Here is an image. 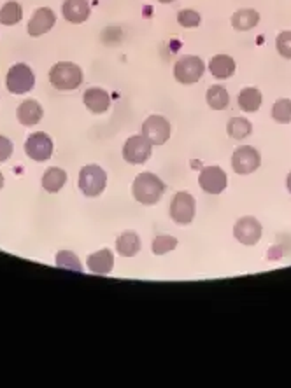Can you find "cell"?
I'll use <instances>...</instances> for the list:
<instances>
[{
  "mask_svg": "<svg viewBox=\"0 0 291 388\" xmlns=\"http://www.w3.org/2000/svg\"><path fill=\"white\" fill-rule=\"evenodd\" d=\"M6 86L13 95H25V93L32 91L33 86H36V75H33L29 65L16 63L9 68Z\"/></svg>",
  "mask_w": 291,
  "mask_h": 388,
  "instance_id": "277c9868",
  "label": "cell"
},
{
  "mask_svg": "<svg viewBox=\"0 0 291 388\" xmlns=\"http://www.w3.org/2000/svg\"><path fill=\"white\" fill-rule=\"evenodd\" d=\"M234 236L242 245H256L262 238V224H260L258 219L251 217V215L239 219L234 228Z\"/></svg>",
  "mask_w": 291,
  "mask_h": 388,
  "instance_id": "7c38bea8",
  "label": "cell"
},
{
  "mask_svg": "<svg viewBox=\"0 0 291 388\" xmlns=\"http://www.w3.org/2000/svg\"><path fill=\"white\" fill-rule=\"evenodd\" d=\"M272 119L276 123H281V125L291 123V100H288V98L277 100L272 107Z\"/></svg>",
  "mask_w": 291,
  "mask_h": 388,
  "instance_id": "484cf974",
  "label": "cell"
},
{
  "mask_svg": "<svg viewBox=\"0 0 291 388\" xmlns=\"http://www.w3.org/2000/svg\"><path fill=\"white\" fill-rule=\"evenodd\" d=\"M88 267L95 274H109L114 267V256L109 249L90 254L88 256Z\"/></svg>",
  "mask_w": 291,
  "mask_h": 388,
  "instance_id": "2e32d148",
  "label": "cell"
},
{
  "mask_svg": "<svg viewBox=\"0 0 291 388\" xmlns=\"http://www.w3.org/2000/svg\"><path fill=\"white\" fill-rule=\"evenodd\" d=\"M209 70L216 79H228L235 74V61L228 54H216L209 63Z\"/></svg>",
  "mask_w": 291,
  "mask_h": 388,
  "instance_id": "ac0fdd59",
  "label": "cell"
},
{
  "mask_svg": "<svg viewBox=\"0 0 291 388\" xmlns=\"http://www.w3.org/2000/svg\"><path fill=\"white\" fill-rule=\"evenodd\" d=\"M83 100L84 105H87L94 114H102V112L107 111L109 105H111V96H109L107 91H104V89L100 88L87 89L83 95Z\"/></svg>",
  "mask_w": 291,
  "mask_h": 388,
  "instance_id": "9a60e30c",
  "label": "cell"
},
{
  "mask_svg": "<svg viewBox=\"0 0 291 388\" xmlns=\"http://www.w3.org/2000/svg\"><path fill=\"white\" fill-rule=\"evenodd\" d=\"M158 2H163V4H169V2H174V0H158Z\"/></svg>",
  "mask_w": 291,
  "mask_h": 388,
  "instance_id": "836d02e7",
  "label": "cell"
},
{
  "mask_svg": "<svg viewBox=\"0 0 291 388\" xmlns=\"http://www.w3.org/2000/svg\"><path fill=\"white\" fill-rule=\"evenodd\" d=\"M260 23V15L255 9H239L234 16H232V26L239 32H246V30L255 29Z\"/></svg>",
  "mask_w": 291,
  "mask_h": 388,
  "instance_id": "ffe728a7",
  "label": "cell"
},
{
  "mask_svg": "<svg viewBox=\"0 0 291 388\" xmlns=\"http://www.w3.org/2000/svg\"><path fill=\"white\" fill-rule=\"evenodd\" d=\"M142 135L153 146H163L170 139V123L163 116H149L142 123Z\"/></svg>",
  "mask_w": 291,
  "mask_h": 388,
  "instance_id": "9c48e42d",
  "label": "cell"
},
{
  "mask_svg": "<svg viewBox=\"0 0 291 388\" xmlns=\"http://www.w3.org/2000/svg\"><path fill=\"white\" fill-rule=\"evenodd\" d=\"M133 198L142 205H156L165 192V184L155 173H139L133 180Z\"/></svg>",
  "mask_w": 291,
  "mask_h": 388,
  "instance_id": "6da1fadb",
  "label": "cell"
},
{
  "mask_svg": "<svg viewBox=\"0 0 291 388\" xmlns=\"http://www.w3.org/2000/svg\"><path fill=\"white\" fill-rule=\"evenodd\" d=\"M198 184L207 194H220L227 189V173L220 166H205L198 175Z\"/></svg>",
  "mask_w": 291,
  "mask_h": 388,
  "instance_id": "8fae6325",
  "label": "cell"
},
{
  "mask_svg": "<svg viewBox=\"0 0 291 388\" xmlns=\"http://www.w3.org/2000/svg\"><path fill=\"white\" fill-rule=\"evenodd\" d=\"M276 46L281 56L291 60V32H281L276 39Z\"/></svg>",
  "mask_w": 291,
  "mask_h": 388,
  "instance_id": "f546056e",
  "label": "cell"
},
{
  "mask_svg": "<svg viewBox=\"0 0 291 388\" xmlns=\"http://www.w3.org/2000/svg\"><path fill=\"white\" fill-rule=\"evenodd\" d=\"M176 247H177V240L174 238V236L160 235L153 240L151 249H153V254H156V256H163V254L170 252V250H174Z\"/></svg>",
  "mask_w": 291,
  "mask_h": 388,
  "instance_id": "83f0119b",
  "label": "cell"
},
{
  "mask_svg": "<svg viewBox=\"0 0 291 388\" xmlns=\"http://www.w3.org/2000/svg\"><path fill=\"white\" fill-rule=\"evenodd\" d=\"M54 23H57L54 13L51 11L50 8H40L33 13V16L29 22V29L27 30H29V33L32 37H40L50 32L54 26Z\"/></svg>",
  "mask_w": 291,
  "mask_h": 388,
  "instance_id": "4fadbf2b",
  "label": "cell"
},
{
  "mask_svg": "<svg viewBox=\"0 0 291 388\" xmlns=\"http://www.w3.org/2000/svg\"><path fill=\"white\" fill-rule=\"evenodd\" d=\"M57 266L64 267V270L77 271V273H83V266H81V261L77 259L76 254L68 252V250H60L57 254Z\"/></svg>",
  "mask_w": 291,
  "mask_h": 388,
  "instance_id": "4316f807",
  "label": "cell"
},
{
  "mask_svg": "<svg viewBox=\"0 0 291 388\" xmlns=\"http://www.w3.org/2000/svg\"><path fill=\"white\" fill-rule=\"evenodd\" d=\"M260 164H262V156L255 147L241 146L235 149L234 157H232V166L235 173L249 175L258 170Z\"/></svg>",
  "mask_w": 291,
  "mask_h": 388,
  "instance_id": "ba28073f",
  "label": "cell"
},
{
  "mask_svg": "<svg viewBox=\"0 0 291 388\" xmlns=\"http://www.w3.org/2000/svg\"><path fill=\"white\" fill-rule=\"evenodd\" d=\"M43 107H40L39 102L36 100H25L16 111V116H18V121L22 123L23 126H33L43 119Z\"/></svg>",
  "mask_w": 291,
  "mask_h": 388,
  "instance_id": "e0dca14e",
  "label": "cell"
},
{
  "mask_svg": "<svg viewBox=\"0 0 291 388\" xmlns=\"http://www.w3.org/2000/svg\"><path fill=\"white\" fill-rule=\"evenodd\" d=\"M61 13L68 23L80 25L90 18V4H88V0H65L61 6Z\"/></svg>",
  "mask_w": 291,
  "mask_h": 388,
  "instance_id": "5bb4252c",
  "label": "cell"
},
{
  "mask_svg": "<svg viewBox=\"0 0 291 388\" xmlns=\"http://www.w3.org/2000/svg\"><path fill=\"white\" fill-rule=\"evenodd\" d=\"M205 65L198 56H183L174 65V77L181 84H195L202 79Z\"/></svg>",
  "mask_w": 291,
  "mask_h": 388,
  "instance_id": "5b68a950",
  "label": "cell"
},
{
  "mask_svg": "<svg viewBox=\"0 0 291 388\" xmlns=\"http://www.w3.org/2000/svg\"><path fill=\"white\" fill-rule=\"evenodd\" d=\"M227 132L232 139L244 140L246 137L251 135L253 125L246 118H232L227 125Z\"/></svg>",
  "mask_w": 291,
  "mask_h": 388,
  "instance_id": "cb8c5ba5",
  "label": "cell"
},
{
  "mask_svg": "<svg viewBox=\"0 0 291 388\" xmlns=\"http://www.w3.org/2000/svg\"><path fill=\"white\" fill-rule=\"evenodd\" d=\"M67 182V173L61 168H50L46 170V173L43 175V187L46 189L47 192H58Z\"/></svg>",
  "mask_w": 291,
  "mask_h": 388,
  "instance_id": "7402d4cb",
  "label": "cell"
},
{
  "mask_svg": "<svg viewBox=\"0 0 291 388\" xmlns=\"http://www.w3.org/2000/svg\"><path fill=\"white\" fill-rule=\"evenodd\" d=\"M239 107L244 112H256L262 107V93L256 88H244L239 93Z\"/></svg>",
  "mask_w": 291,
  "mask_h": 388,
  "instance_id": "44dd1931",
  "label": "cell"
},
{
  "mask_svg": "<svg viewBox=\"0 0 291 388\" xmlns=\"http://www.w3.org/2000/svg\"><path fill=\"white\" fill-rule=\"evenodd\" d=\"M4 187V175L0 173V189Z\"/></svg>",
  "mask_w": 291,
  "mask_h": 388,
  "instance_id": "d6a6232c",
  "label": "cell"
},
{
  "mask_svg": "<svg viewBox=\"0 0 291 388\" xmlns=\"http://www.w3.org/2000/svg\"><path fill=\"white\" fill-rule=\"evenodd\" d=\"M50 81L60 91H72L80 88L83 82V70L80 65L72 61H60L51 67Z\"/></svg>",
  "mask_w": 291,
  "mask_h": 388,
  "instance_id": "7a4b0ae2",
  "label": "cell"
},
{
  "mask_svg": "<svg viewBox=\"0 0 291 388\" xmlns=\"http://www.w3.org/2000/svg\"><path fill=\"white\" fill-rule=\"evenodd\" d=\"M195 208H197L195 198L188 192L181 191L170 201V217L177 224L186 226L195 219Z\"/></svg>",
  "mask_w": 291,
  "mask_h": 388,
  "instance_id": "52a82bcc",
  "label": "cell"
},
{
  "mask_svg": "<svg viewBox=\"0 0 291 388\" xmlns=\"http://www.w3.org/2000/svg\"><path fill=\"white\" fill-rule=\"evenodd\" d=\"M205 98H207L209 107L214 109V111H223L230 104V96H228V91L223 86H211Z\"/></svg>",
  "mask_w": 291,
  "mask_h": 388,
  "instance_id": "603a6c76",
  "label": "cell"
},
{
  "mask_svg": "<svg viewBox=\"0 0 291 388\" xmlns=\"http://www.w3.org/2000/svg\"><path fill=\"white\" fill-rule=\"evenodd\" d=\"M13 156V142L8 137L0 135V163H6Z\"/></svg>",
  "mask_w": 291,
  "mask_h": 388,
  "instance_id": "4dcf8cb0",
  "label": "cell"
},
{
  "mask_svg": "<svg viewBox=\"0 0 291 388\" xmlns=\"http://www.w3.org/2000/svg\"><path fill=\"white\" fill-rule=\"evenodd\" d=\"M286 187H288V191H290V194H291V171H290V175L286 177Z\"/></svg>",
  "mask_w": 291,
  "mask_h": 388,
  "instance_id": "1f68e13d",
  "label": "cell"
},
{
  "mask_svg": "<svg viewBox=\"0 0 291 388\" xmlns=\"http://www.w3.org/2000/svg\"><path fill=\"white\" fill-rule=\"evenodd\" d=\"M153 143L144 135L130 137L123 146V157L130 164H142L151 157Z\"/></svg>",
  "mask_w": 291,
  "mask_h": 388,
  "instance_id": "8992f818",
  "label": "cell"
},
{
  "mask_svg": "<svg viewBox=\"0 0 291 388\" xmlns=\"http://www.w3.org/2000/svg\"><path fill=\"white\" fill-rule=\"evenodd\" d=\"M200 15L193 9H183V11L177 13V23L183 29H195V26L200 25Z\"/></svg>",
  "mask_w": 291,
  "mask_h": 388,
  "instance_id": "f1b7e54d",
  "label": "cell"
},
{
  "mask_svg": "<svg viewBox=\"0 0 291 388\" xmlns=\"http://www.w3.org/2000/svg\"><path fill=\"white\" fill-rule=\"evenodd\" d=\"M25 153L33 161H47L53 154V140L44 132L32 133L25 142Z\"/></svg>",
  "mask_w": 291,
  "mask_h": 388,
  "instance_id": "30bf717a",
  "label": "cell"
},
{
  "mask_svg": "<svg viewBox=\"0 0 291 388\" xmlns=\"http://www.w3.org/2000/svg\"><path fill=\"white\" fill-rule=\"evenodd\" d=\"M107 185V173L98 164H87L80 173V189L84 196L97 198Z\"/></svg>",
  "mask_w": 291,
  "mask_h": 388,
  "instance_id": "3957f363",
  "label": "cell"
},
{
  "mask_svg": "<svg viewBox=\"0 0 291 388\" xmlns=\"http://www.w3.org/2000/svg\"><path fill=\"white\" fill-rule=\"evenodd\" d=\"M116 249L121 257H133L140 250V238L135 231H125L116 240Z\"/></svg>",
  "mask_w": 291,
  "mask_h": 388,
  "instance_id": "d6986e66",
  "label": "cell"
},
{
  "mask_svg": "<svg viewBox=\"0 0 291 388\" xmlns=\"http://www.w3.org/2000/svg\"><path fill=\"white\" fill-rule=\"evenodd\" d=\"M23 9L20 2H8L4 8L0 9V23L6 26H13L22 22Z\"/></svg>",
  "mask_w": 291,
  "mask_h": 388,
  "instance_id": "d4e9b609",
  "label": "cell"
}]
</instances>
